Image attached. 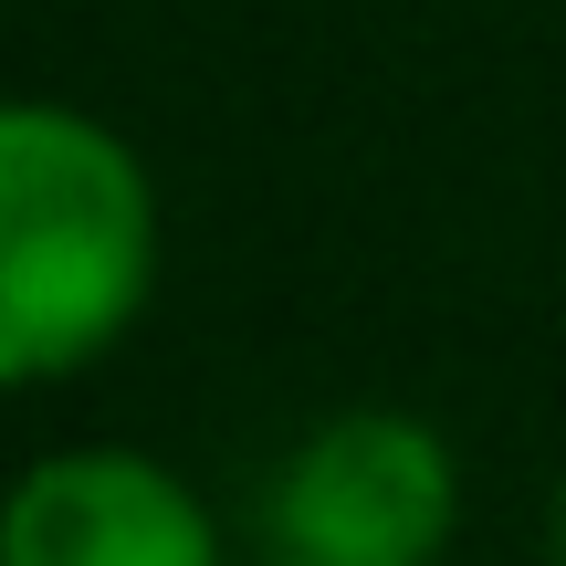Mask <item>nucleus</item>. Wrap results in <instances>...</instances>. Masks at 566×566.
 Segmentation results:
<instances>
[{
  "label": "nucleus",
  "instance_id": "obj_4",
  "mask_svg": "<svg viewBox=\"0 0 566 566\" xmlns=\"http://www.w3.org/2000/svg\"><path fill=\"white\" fill-rule=\"evenodd\" d=\"M546 556L566 566V472H556V493H546Z\"/></svg>",
  "mask_w": 566,
  "mask_h": 566
},
{
  "label": "nucleus",
  "instance_id": "obj_5",
  "mask_svg": "<svg viewBox=\"0 0 566 566\" xmlns=\"http://www.w3.org/2000/svg\"><path fill=\"white\" fill-rule=\"evenodd\" d=\"M273 566H283V556H273Z\"/></svg>",
  "mask_w": 566,
  "mask_h": 566
},
{
  "label": "nucleus",
  "instance_id": "obj_2",
  "mask_svg": "<svg viewBox=\"0 0 566 566\" xmlns=\"http://www.w3.org/2000/svg\"><path fill=\"white\" fill-rule=\"evenodd\" d=\"M263 525L283 566H441L462 525L451 441L409 409H336L283 451Z\"/></svg>",
  "mask_w": 566,
  "mask_h": 566
},
{
  "label": "nucleus",
  "instance_id": "obj_1",
  "mask_svg": "<svg viewBox=\"0 0 566 566\" xmlns=\"http://www.w3.org/2000/svg\"><path fill=\"white\" fill-rule=\"evenodd\" d=\"M158 294V179L105 116L0 105V388L95 367Z\"/></svg>",
  "mask_w": 566,
  "mask_h": 566
},
{
  "label": "nucleus",
  "instance_id": "obj_3",
  "mask_svg": "<svg viewBox=\"0 0 566 566\" xmlns=\"http://www.w3.org/2000/svg\"><path fill=\"white\" fill-rule=\"evenodd\" d=\"M0 566H221V525L158 451L74 441L0 493Z\"/></svg>",
  "mask_w": 566,
  "mask_h": 566
}]
</instances>
